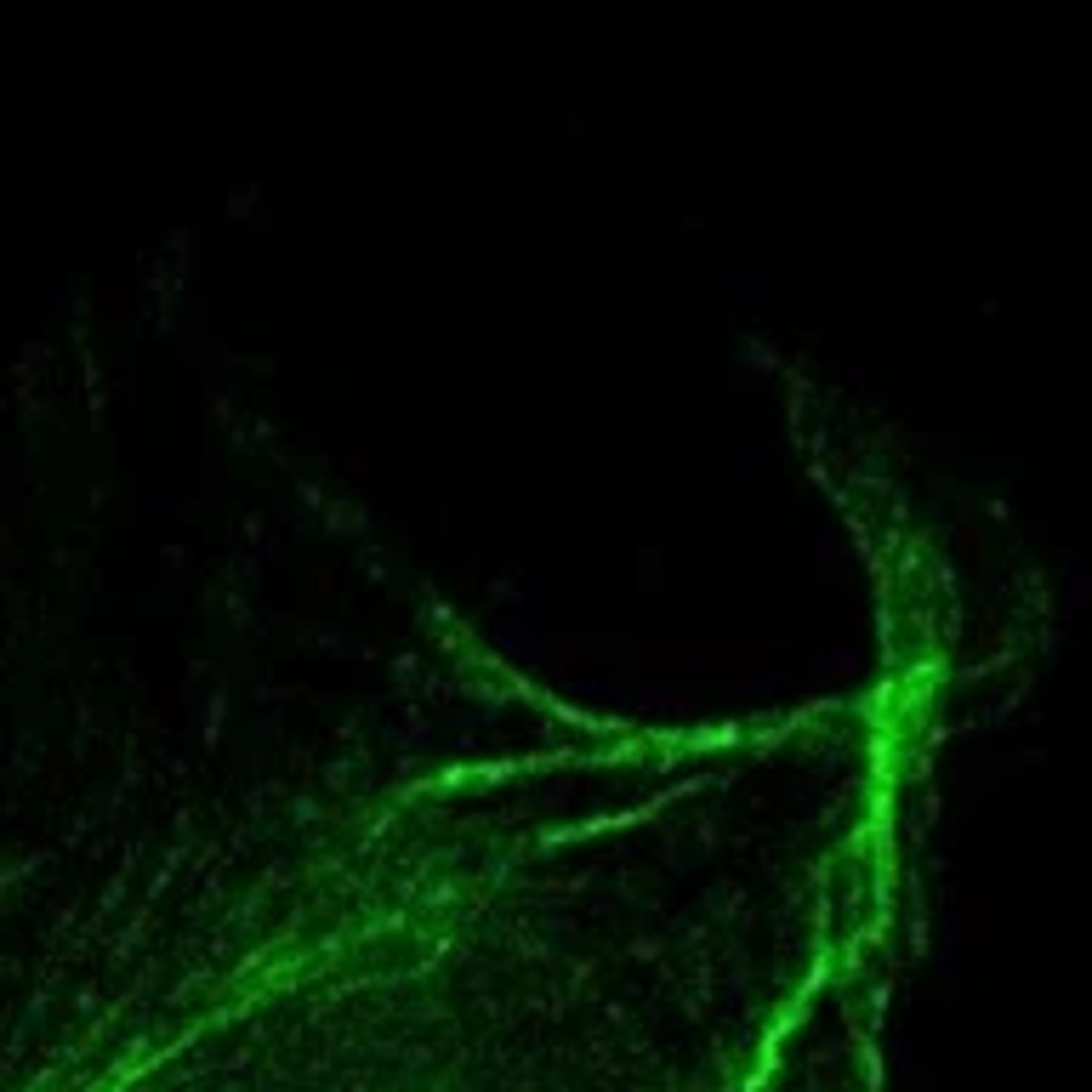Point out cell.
<instances>
[{"label":"cell","mask_w":1092,"mask_h":1092,"mask_svg":"<svg viewBox=\"0 0 1092 1092\" xmlns=\"http://www.w3.org/2000/svg\"><path fill=\"white\" fill-rule=\"evenodd\" d=\"M933 711H637L273 444L0 689V1092H882Z\"/></svg>","instance_id":"cell-1"}]
</instances>
